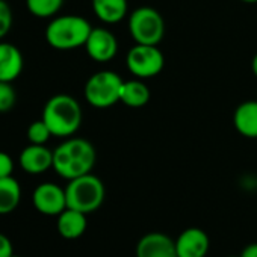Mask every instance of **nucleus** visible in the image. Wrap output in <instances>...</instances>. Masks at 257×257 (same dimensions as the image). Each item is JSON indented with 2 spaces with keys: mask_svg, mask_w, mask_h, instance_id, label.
<instances>
[{
  "mask_svg": "<svg viewBox=\"0 0 257 257\" xmlns=\"http://www.w3.org/2000/svg\"><path fill=\"white\" fill-rule=\"evenodd\" d=\"M95 149L88 140L70 137L53 150V170L62 179L73 180L89 174L95 165Z\"/></svg>",
  "mask_w": 257,
  "mask_h": 257,
  "instance_id": "f257e3e1",
  "label": "nucleus"
},
{
  "mask_svg": "<svg viewBox=\"0 0 257 257\" xmlns=\"http://www.w3.org/2000/svg\"><path fill=\"white\" fill-rule=\"evenodd\" d=\"M43 119L56 138L73 137L82 124V107L68 94H56L47 100L43 109Z\"/></svg>",
  "mask_w": 257,
  "mask_h": 257,
  "instance_id": "f03ea898",
  "label": "nucleus"
},
{
  "mask_svg": "<svg viewBox=\"0 0 257 257\" xmlns=\"http://www.w3.org/2000/svg\"><path fill=\"white\" fill-rule=\"evenodd\" d=\"M92 28L80 16L55 17L46 28V40L56 50H73L85 46Z\"/></svg>",
  "mask_w": 257,
  "mask_h": 257,
  "instance_id": "7ed1b4c3",
  "label": "nucleus"
},
{
  "mask_svg": "<svg viewBox=\"0 0 257 257\" xmlns=\"http://www.w3.org/2000/svg\"><path fill=\"white\" fill-rule=\"evenodd\" d=\"M65 195L67 207L88 215L95 212L103 204L106 191L103 182L89 173L68 180V185L65 186Z\"/></svg>",
  "mask_w": 257,
  "mask_h": 257,
  "instance_id": "20e7f679",
  "label": "nucleus"
},
{
  "mask_svg": "<svg viewBox=\"0 0 257 257\" xmlns=\"http://www.w3.org/2000/svg\"><path fill=\"white\" fill-rule=\"evenodd\" d=\"M128 32L137 44L159 46L165 35L164 17L155 8H137L128 17Z\"/></svg>",
  "mask_w": 257,
  "mask_h": 257,
  "instance_id": "39448f33",
  "label": "nucleus"
},
{
  "mask_svg": "<svg viewBox=\"0 0 257 257\" xmlns=\"http://www.w3.org/2000/svg\"><path fill=\"white\" fill-rule=\"evenodd\" d=\"M122 79L110 70H101L94 73L85 83V98L86 101L97 107L106 109L119 101Z\"/></svg>",
  "mask_w": 257,
  "mask_h": 257,
  "instance_id": "423d86ee",
  "label": "nucleus"
},
{
  "mask_svg": "<svg viewBox=\"0 0 257 257\" xmlns=\"http://www.w3.org/2000/svg\"><path fill=\"white\" fill-rule=\"evenodd\" d=\"M125 65L135 77L144 80L158 76L164 70L165 58L158 46L135 44L127 52Z\"/></svg>",
  "mask_w": 257,
  "mask_h": 257,
  "instance_id": "0eeeda50",
  "label": "nucleus"
},
{
  "mask_svg": "<svg viewBox=\"0 0 257 257\" xmlns=\"http://www.w3.org/2000/svg\"><path fill=\"white\" fill-rule=\"evenodd\" d=\"M34 207L46 216H58L67 209L65 188L62 189L56 183H41L32 194Z\"/></svg>",
  "mask_w": 257,
  "mask_h": 257,
  "instance_id": "6e6552de",
  "label": "nucleus"
},
{
  "mask_svg": "<svg viewBox=\"0 0 257 257\" xmlns=\"http://www.w3.org/2000/svg\"><path fill=\"white\" fill-rule=\"evenodd\" d=\"M83 47L92 61L109 62L118 52V41L110 31L104 28H92Z\"/></svg>",
  "mask_w": 257,
  "mask_h": 257,
  "instance_id": "1a4fd4ad",
  "label": "nucleus"
},
{
  "mask_svg": "<svg viewBox=\"0 0 257 257\" xmlns=\"http://www.w3.org/2000/svg\"><path fill=\"white\" fill-rule=\"evenodd\" d=\"M209 248V234L198 227L185 228L176 239L177 257H206Z\"/></svg>",
  "mask_w": 257,
  "mask_h": 257,
  "instance_id": "9d476101",
  "label": "nucleus"
},
{
  "mask_svg": "<svg viewBox=\"0 0 257 257\" xmlns=\"http://www.w3.org/2000/svg\"><path fill=\"white\" fill-rule=\"evenodd\" d=\"M137 257H177L176 240L161 231L144 234L135 249Z\"/></svg>",
  "mask_w": 257,
  "mask_h": 257,
  "instance_id": "9b49d317",
  "label": "nucleus"
},
{
  "mask_svg": "<svg viewBox=\"0 0 257 257\" xmlns=\"http://www.w3.org/2000/svg\"><path fill=\"white\" fill-rule=\"evenodd\" d=\"M20 167L28 174H43L53 168V152L46 146L29 144L20 153Z\"/></svg>",
  "mask_w": 257,
  "mask_h": 257,
  "instance_id": "f8f14e48",
  "label": "nucleus"
},
{
  "mask_svg": "<svg viewBox=\"0 0 257 257\" xmlns=\"http://www.w3.org/2000/svg\"><path fill=\"white\" fill-rule=\"evenodd\" d=\"M23 55L11 43H0V82H14L23 71Z\"/></svg>",
  "mask_w": 257,
  "mask_h": 257,
  "instance_id": "ddd939ff",
  "label": "nucleus"
},
{
  "mask_svg": "<svg viewBox=\"0 0 257 257\" xmlns=\"http://www.w3.org/2000/svg\"><path fill=\"white\" fill-rule=\"evenodd\" d=\"M233 124L239 135L255 140L257 138V100L240 103L233 113Z\"/></svg>",
  "mask_w": 257,
  "mask_h": 257,
  "instance_id": "4468645a",
  "label": "nucleus"
},
{
  "mask_svg": "<svg viewBox=\"0 0 257 257\" xmlns=\"http://www.w3.org/2000/svg\"><path fill=\"white\" fill-rule=\"evenodd\" d=\"M86 227H88V219H86V213L83 212L67 207L62 213L58 215L56 228L64 239L68 240L79 239L86 231Z\"/></svg>",
  "mask_w": 257,
  "mask_h": 257,
  "instance_id": "2eb2a0df",
  "label": "nucleus"
},
{
  "mask_svg": "<svg viewBox=\"0 0 257 257\" xmlns=\"http://www.w3.org/2000/svg\"><path fill=\"white\" fill-rule=\"evenodd\" d=\"M91 5L95 17L106 25L119 23L128 10L127 0H91Z\"/></svg>",
  "mask_w": 257,
  "mask_h": 257,
  "instance_id": "dca6fc26",
  "label": "nucleus"
},
{
  "mask_svg": "<svg viewBox=\"0 0 257 257\" xmlns=\"http://www.w3.org/2000/svg\"><path fill=\"white\" fill-rule=\"evenodd\" d=\"M150 89L143 82V79H134V80H125L121 86L119 101L125 104L127 107H143L150 101Z\"/></svg>",
  "mask_w": 257,
  "mask_h": 257,
  "instance_id": "f3484780",
  "label": "nucleus"
},
{
  "mask_svg": "<svg viewBox=\"0 0 257 257\" xmlns=\"http://www.w3.org/2000/svg\"><path fill=\"white\" fill-rule=\"evenodd\" d=\"M22 200L20 183L13 177L0 179V215H8L14 212Z\"/></svg>",
  "mask_w": 257,
  "mask_h": 257,
  "instance_id": "a211bd4d",
  "label": "nucleus"
},
{
  "mask_svg": "<svg viewBox=\"0 0 257 257\" xmlns=\"http://www.w3.org/2000/svg\"><path fill=\"white\" fill-rule=\"evenodd\" d=\"M64 5V0H26L28 11L37 19L55 17Z\"/></svg>",
  "mask_w": 257,
  "mask_h": 257,
  "instance_id": "6ab92c4d",
  "label": "nucleus"
},
{
  "mask_svg": "<svg viewBox=\"0 0 257 257\" xmlns=\"http://www.w3.org/2000/svg\"><path fill=\"white\" fill-rule=\"evenodd\" d=\"M28 140L31 144H40V146H46V143L50 140L52 132H50V128L49 125L44 122V119H38V121H34L29 127H28Z\"/></svg>",
  "mask_w": 257,
  "mask_h": 257,
  "instance_id": "aec40b11",
  "label": "nucleus"
},
{
  "mask_svg": "<svg viewBox=\"0 0 257 257\" xmlns=\"http://www.w3.org/2000/svg\"><path fill=\"white\" fill-rule=\"evenodd\" d=\"M17 101L16 89L10 82H0V113L10 112Z\"/></svg>",
  "mask_w": 257,
  "mask_h": 257,
  "instance_id": "412c9836",
  "label": "nucleus"
},
{
  "mask_svg": "<svg viewBox=\"0 0 257 257\" xmlns=\"http://www.w3.org/2000/svg\"><path fill=\"white\" fill-rule=\"evenodd\" d=\"M13 26V11L7 0H0V40H2Z\"/></svg>",
  "mask_w": 257,
  "mask_h": 257,
  "instance_id": "4be33fe9",
  "label": "nucleus"
},
{
  "mask_svg": "<svg viewBox=\"0 0 257 257\" xmlns=\"http://www.w3.org/2000/svg\"><path fill=\"white\" fill-rule=\"evenodd\" d=\"M13 171H14L13 158L5 152H0V179L13 176Z\"/></svg>",
  "mask_w": 257,
  "mask_h": 257,
  "instance_id": "5701e85b",
  "label": "nucleus"
},
{
  "mask_svg": "<svg viewBox=\"0 0 257 257\" xmlns=\"http://www.w3.org/2000/svg\"><path fill=\"white\" fill-rule=\"evenodd\" d=\"M13 255H14L13 242L10 240L8 236L0 233V257H13Z\"/></svg>",
  "mask_w": 257,
  "mask_h": 257,
  "instance_id": "b1692460",
  "label": "nucleus"
},
{
  "mask_svg": "<svg viewBox=\"0 0 257 257\" xmlns=\"http://www.w3.org/2000/svg\"><path fill=\"white\" fill-rule=\"evenodd\" d=\"M240 257H257V242L246 245V246L242 249Z\"/></svg>",
  "mask_w": 257,
  "mask_h": 257,
  "instance_id": "393cba45",
  "label": "nucleus"
},
{
  "mask_svg": "<svg viewBox=\"0 0 257 257\" xmlns=\"http://www.w3.org/2000/svg\"><path fill=\"white\" fill-rule=\"evenodd\" d=\"M251 70H252V74L257 77V53L252 56V61H251Z\"/></svg>",
  "mask_w": 257,
  "mask_h": 257,
  "instance_id": "a878e982",
  "label": "nucleus"
},
{
  "mask_svg": "<svg viewBox=\"0 0 257 257\" xmlns=\"http://www.w3.org/2000/svg\"><path fill=\"white\" fill-rule=\"evenodd\" d=\"M243 4H257V0H240Z\"/></svg>",
  "mask_w": 257,
  "mask_h": 257,
  "instance_id": "bb28decb",
  "label": "nucleus"
},
{
  "mask_svg": "<svg viewBox=\"0 0 257 257\" xmlns=\"http://www.w3.org/2000/svg\"><path fill=\"white\" fill-rule=\"evenodd\" d=\"M227 257H240V255H227Z\"/></svg>",
  "mask_w": 257,
  "mask_h": 257,
  "instance_id": "cd10ccee",
  "label": "nucleus"
},
{
  "mask_svg": "<svg viewBox=\"0 0 257 257\" xmlns=\"http://www.w3.org/2000/svg\"><path fill=\"white\" fill-rule=\"evenodd\" d=\"M13 257H22V255H13Z\"/></svg>",
  "mask_w": 257,
  "mask_h": 257,
  "instance_id": "c85d7f7f",
  "label": "nucleus"
},
{
  "mask_svg": "<svg viewBox=\"0 0 257 257\" xmlns=\"http://www.w3.org/2000/svg\"><path fill=\"white\" fill-rule=\"evenodd\" d=\"M255 188H257V179H255Z\"/></svg>",
  "mask_w": 257,
  "mask_h": 257,
  "instance_id": "c756f323",
  "label": "nucleus"
}]
</instances>
